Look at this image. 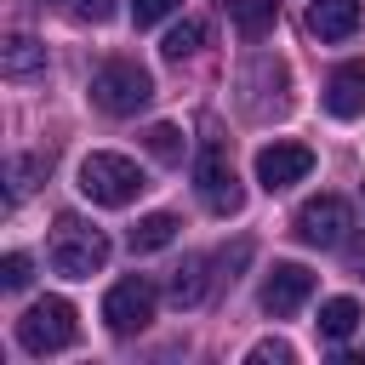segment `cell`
<instances>
[{"label":"cell","mask_w":365,"mask_h":365,"mask_svg":"<svg viewBox=\"0 0 365 365\" xmlns=\"http://www.w3.org/2000/svg\"><path fill=\"white\" fill-rule=\"evenodd\" d=\"M308 29H314L319 40H348V34L359 29V0H314Z\"/></svg>","instance_id":"8fae6325"},{"label":"cell","mask_w":365,"mask_h":365,"mask_svg":"<svg viewBox=\"0 0 365 365\" xmlns=\"http://www.w3.org/2000/svg\"><path fill=\"white\" fill-rule=\"evenodd\" d=\"M148 97H154L148 68H137V63H125V57H108V63L91 74V103H97L103 114H114V120L148 108Z\"/></svg>","instance_id":"3957f363"},{"label":"cell","mask_w":365,"mask_h":365,"mask_svg":"<svg viewBox=\"0 0 365 365\" xmlns=\"http://www.w3.org/2000/svg\"><path fill=\"white\" fill-rule=\"evenodd\" d=\"M222 6H228L234 29H240L245 40H257V34L274 29V0H222Z\"/></svg>","instance_id":"9a60e30c"},{"label":"cell","mask_w":365,"mask_h":365,"mask_svg":"<svg viewBox=\"0 0 365 365\" xmlns=\"http://www.w3.org/2000/svg\"><path fill=\"white\" fill-rule=\"evenodd\" d=\"M245 359H251V365H291V359H297V348H291V342H257Z\"/></svg>","instance_id":"44dd1931"},{"label":"cell","mask_w":365,"mask_h":365,"mask_svg":"<svg viewBox=\"0 0 365 365\" xmlns=\"http://www.w3.org/2000/svg\"><path fill=\"white\" fill-rule=\"evenodd\" d=\"M200 46H205V23H194V17H188V23H177V29H171V34L160 40V51H165L171 63H182V57H194Z\"/></svg>","instance_id":"e0dca14e"},{"label":"cell","mask_w":365,"mask_h":365,"mask_svg":"<svg viewBox=\"0 0 365 365\" xmlns=\"http://www.w3.org/2000/svg\"><path fill=\"white\" fill-rule=\"evenodd\" d=\"M171 6H177V0H131V17H137V29H148V23H160Z\"/></svg>","instance_id":"7402d4cb"},{"label":"cell","mask_w":365,"mask_h":365,"mask_svg":"<svg viewBox=\"0 0 365 365\" xmlns=\"http://www.w3.org/2000/svg\"><path fill=\"white\" fill-rule=\"evenodd\" d=\"M154 285L143 279V274H131V279H120V285H108V297H103V319H108V331H120V336H131V331H143L148 319H154Z\"/></svg>","instance_id":"52a82bcc"},{"label":"cell","mask_w":365,"mask_h":365,"mask_svg":"<svg viewBox=\"0 0 365 365\" xmlns=\"http://www.w3.org/2000/svg\"><path fill=\"white\" fill-rule=\"evenodd\" d=\"M143 188H148V177L125 154H86L80 160V194L91 205H131Z\"/></svg>","instance_id":"7a4b0ae2"},{"label":"cell","mask_w":365,"mask_h":365,"mask_svg":"<svg viewBox=\"0 0 365 365\" xmlns=\"http://www.w3.org/2000/svg\"><path fill=\"white\" fill-rule=\"evenodd\" d=\"M143 143H148V154H154V160H165V165H177V160H182V131H177V125H148V131H143Z\"/></svg>","instance_id":"d6986e66"},{"label":"cell","mask_w":365,"mask_h":365,"mask_svg":"<svg viewBox=\"0 0 365 365\" xmlns=\"http://www.w3.org/2000/svg\"><path fill=\"white\" fill-rule=\"evenodd\" d=\"M308 171H314V154H308L302 143H268V148H257V182H262L268 194L302 182Z\"/></svg>","instance_id":"9c48e42d"},{"label":"cell","mask_w":365,"mask_h":365,"mask_svg":"<svg viewBox=\"0 0 365 365\" xmlns=\"http://www.w3.org/2000/svg\"><path fill=\"white\" fill-rule=\"evenodd\" d=\"M46 257H51V268H57L63 279H91V274H103V262H108V234H103L97 222H86V217L63 211V217L51 222Z\"/></svg>","instance_id":"6da1fadb"},{"label":"cell","mask_w":365,"mask_h":365,"mask_svg":"<svg viewBox=\"0 0 365 365\" xmlns=\"http://www.w3.org/2000/svg\"><path fill=\"white\" fill-rule=\"evenodd\" d=\"M74 336H80V325H74V308L63 297H40L17 319V342L29 354H63V348H74Z\"/></svg>","instance_id":"277c9868"},{"label":"cell","mask_w":365,"mask_h":365,"mask_svg":"<svg viewBox=\"0 0 365 365\" xmlns=\"http://www.w3.org/2000/svg\"><path fill=\"white\" fill-rule=\"evenodd\" d=\"M46 68V46L34 40V34H11L6 46H0V74L6 80H29V74H40Z\"/></svg>","instance_id":"7c38bea8"},{"label":"cell","mask_w":365,"mask_h":365,"mask_svg":"<svg viewBox=\"0 0 365 365\" xmlns=\"http://www.w3.org/2000/svg\"><path fill=\"white\" fill-rule=\"evenodd\" d=\"M325 108H331L336 120L365 114V63H342V68H331V80H325Z\"/></svg>","instance_id":"30bf717a"},{"label":"cell","mask_w":365,"mask_h":365,"mask_svg":"<svg viewBox=\"0 0 365 365\" xmlns=\"http://www.w3.org/2000/svg\"><path fill=\"white\" fill-rule=\"evenodd\" d=\"M74 11H80L86 23H103V17L114 11V0H74Z\"/></svg>","instance_id":"603a6c76"},{"label":"cell","mask_w":365,"mask_h":365,"mask_svg":"<svg viewBox=\"0 0 365 365\" xmlns=\"http://www.w3.org/2000/svg\"><path fill=\"white\" fill-rule=\"evenodd\" d=\"M29 279H34V268H29V257H23V251H11V257L0 262V285H6V291H23Z\"/></svg>","instance_id":"ffe728a7"},{"label":"cell","mask_w":365,"mask_h":365,"mask_svg":"<svg viewBox=\"0 0 365 365\" xmlns=\"http://www.w3.org/2000/svg\"><path fill=\"white\" fill-rule=\"evenodd\" d=\"M177 228H182V222H177L171 211H148V217L131 228V251H137V257H148V251L171 245V240H177Z\"/></svg>","instance_id":"4fadbf2b"},{"label":"cell","mask_w":365,"mask_h":365,"mask_svg":"<svg viewBox=\"0 0 365 365\" xmlns=\"http://www.w3.org/2000/svg\"><path fill=\"white\" fill-rule=\"evenodd\" d=\"M194 188H200V200H205L217 217H234V211L245 205V188H240L234 165H228V148H217V143L200 148V160H194Z\"/></svg>","instance_id":"5b68a950"},{"label":"cell","mask_w":365,"mask_h":365,"mask_svg":"<svg viewBox=\"0 0 365 365\" xmlns=\"http://www.w3.org/2000/svg\"><path fill=\"white\" fill-rule=\"evenodd\" d=\"M46 171H51V154H17L11 160V200H23L34 188V177H46Z\"/></svg>","instance_id":"ac0fdd59"},{"label":"cell","mask_w":365,"mask_h":365,"mask_svg":"<svg viewBox=\"0 0 365 365\" xmlns=\"http://www.w3.org/2000/svg\"><path fill=\"white\" fill-rule=\"evenodd\" d=\"M348 228H354V211H348V200H336V194H319V200H302V205H297V240H302V245L336 251V245L348 240Z\"/></svg>","instance_id":"8992f818"},{"label":"cell","mask_w":365,"mask_h":365,"mask_svg":"<svg viewBox=\"0 0 365 365\" xmlns=\"http://www.w3.org/2000/svg\"><path fill=\"white\" fill-rule=\"evenodd\" d=\"M308 297H314V274L302 262H274V274L262 279V314L274 319H291Z\"/></svg>","instance_id":"ba28073f"},{"label":"cell","mask_w":365,"mask_h":365,"mask_svg":"<svg viewBox=\"0 0 365 365\" xmlns=\"http://www.w3.org/2000/svg\"><path fill=\"white\" fill-rule=\"evenodd\" d=\"M40 6H46V0H40Z\"/></svg>","instance_id":"cb8c5ba5"},{"label":"cell","mask_w":365,"mask_h":365,"mask_svg":"<svg viewBox=\"0 0 365 365\" xmlns=\"http://www.w3.org/2000/svg\"><path fill=\"white\" fill-rule=\"evenodd\" d=\"M319 336L325 342H342V336H354V325H359V302L354 297H331V302H319Z\"/></svg>","instance_id":"5bb4252c"},{"label":"cell","mask_w":365,"mask_h":365,"mask_svg":"<svg viewBox=\"0 0 365 365\" xmlns=\"http://www.w3.org/2000/svg\"><path fill=\"white\" fill-rule=\"evenodd\" d=\"M205 297V257H188L177 274H171V302L177 308H194Z\"/></svg>","instance_id":"2e32d148"}]
</instances>
